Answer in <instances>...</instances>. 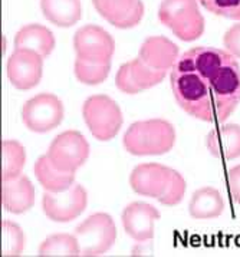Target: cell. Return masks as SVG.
I'll return each instance as SVG.
<instances>
[{"instance_id":"1","label":"cell","mask_w":240,"mask_h":257,"mask_svg":"<svg viewBox=\"0 0 240 257\" xmlns=\"http://www.w3.org/2000/svg\"><path fill=\"white\" fill-rule=\"evenodd\" d=\"M171 88L188 115L204 122H224L240 103V66L236 56L217 48L184 52L171 69Z\"/></svg>"},{"instance_id":"2","label":"cell","mask_w":240,"mask_h":257,"mask_svg":"<svg viewBox=\"0 0 240 257\" xmlns=\"http://www.w3.org/2000/svg\"><path fill=\"white\" fill-rule=\"evenodd\" d=\"M124 147L137 157L163 155L176 144V130L166 119H147L130 125L124 134Z\"/></svg>"},{"instance_id":"3","label":"cell","mask_w":240,"mask_h":257,"mask_svg":"<svg viewBox=\"0 0 240 257\" xmlns=\"http://www.w3.org/2000/svg\"><path fill=\"white\" fill-rule=\"evenodd\" d=\"M158 19L180 41H196L204 32V18L198 11L197 0H163Z\"/></svg>"},{"instance_id":"4","label":"cell","mask_w":240,"mask_h":257,"mask_svg":"<svg viewBox=\"0 0 240 257\" xmlns=\"http://www.w3.org/2000/svg\"><path fill=\"white\" fill-rule=\"evenodd\" d=\"M82 116L98 141H111L119 133L124 118L121 108L106 95H92L82 105Z\"/></svg>"},{"instance_id":"5","label":"cell","mask_w":240,"mask_h":257,"mask_svg":"<svg viewBox=\"0 0 240 257\" xmlns=\"http://www.w3.org/2000/svg\"><path fill=\"white\" fill-rule=\"evenodd\" d=\"M75 236L82 256H101L114 246L116 227L109 214L96 213L75 228Z\"/></svg>"},{"instance_id":"6","label":"cell","mask_w":240,"mask_h":257,"mask_svg":"<svg viewBox=\"0 0 240 257\" xmlns=\"http://www.w3.org/2000/svg\"><path fill=\"white\" fill-rule=\"evenodd\" d=\"M22 121L32 133H49L63 121L62 101L55 93H38L23 103Z\"/></svg>"},{"instance_id":"7","label":"cell","mask_w":240,"mask_h":257,"mask_svg":"<svg viewBox=\"0 0 240 257\" xmlns=\"http://www.w3.org/2000/svg\"><path fill=\"white\" fill-rule=\"evenodd\" d=\"M76 58L92 63H111L115 52L114 38L96 25H85L73 35Z\"/></svg>"},{"instance_id":"8","label":"cell","mask_w":240,"mask_h":257,"mask_svg":"<svg viewBox=\"0 0 240 257\" xmlns=\"http://www.w3.org/2000/svg\"><path fill=\"white\" fill-rule=\"evenodd\" d=\"M46 155L56 168L76 173L89 157V144L79 131H65L55 137Z\"/></svg>"},{"instance_id":"9","label":"cell","mask_w":240,"mask_h":257,"mask_svg":"<svg viewBox=\"0 0 240 257\" xmlns=\"http://www.w3.org/2000/svg\"><path fill=\"white\" fill-rule=\"evenodd\" d=\"M86 204V190L76 183L61 193L45 191L42 197L43 213L55 223H69L78 218L85 211Z\"/></svg>"},{"instance_id":"10","label":"cell","mask_w":240,"mask_h":257,"mask_svg":"<svg viewBox=\"0 0 240 257\" xmlns=\"http://www.w3.org/2000/svg\"><path fill=\"white\" fill-rule=\"evenodd\" d=\"M43 58L32 49H15L8 59V78L16 89L28 91L41 82Z\"/></svg>"},{"instance_id":"11","label":"cell","mask_w":240,"mask_h":257,"mask_svg":"<svg viewBox=\"0 0 240 257\" xmlns=\"http://www.w3.org/2000/svg\"><path fill=\"white\" fill-rule=\"evenodd\" d=\"M123 227L136 241H150L154 237V224L160 220V211L147 203H131L123 211Z\"/></svg>"},{"instance_id":"12","label":"cell","mask_w":240,"mask_h":257,"mask_svg":"<svg viewBox=\"0 0 240 257\" xmlns=\"http://www.w3.org/2000/svg\"><path fill=\"white\" fill-rule=\"evenodd\" d=\"M95 11L118 29H131L144 16L141 0H92Z\"/></svg>"},{"instance_id":"13","label":"cell","mask_w":240,"mask_h":257,"mask_svg":"<svg viewBox=\"0 0 240 257\" xmlns=\"http://www.w3.org/2000/svg\"><path fill=\"white\" fill-rule=\"evenodd\" d=\"M171 171V168L157 163L137 165L130 175V185L140 196L158 198L167 188Z\"/></svg>"},{"instance_id":"14","label":"cell","mask_w":240,"mask_h":257,"mask_svg":"<svg viewBox=\"0 0 240 257\" xmlns=\"http://www.w3.org/2000/svg\"><path fill=\"white\" fill-rule=\"evenodd\" d=\"M2 204L6 211L23 214L35 204V187L26 175L19 174L9 180H2Z\"/></svg>"},{"instance_id":"15","label":"cell","mask_w":240,"mask_h":257,"mask_svg":"<svg viewBox=\"0 0 240 257\" xmlns=\"http://www.w3.org/2000/svg\"><path fill=\"white\" fill-rule=\"evenodd\" d=\"M138 58L154 69L167 72L173 69L178 56V46L166 36H150L141 43Z\"/></svg>"},{"instance_id":"16","label":"cell","mask_w":240,"mask_h":257,"mask_svg":"<svg viewBox=\"0 0 240 257\" xmlns=\"http://www.w3.org/2000/svg\"><path fill=\"white\" fill-rule=\"evenodd\" d=\"M206 147L214 158L236 160L240 157V125L227 123L211 130L206 137Z\"/></svg>"},{"instance_id":"17","label":"cell","mask_w":240,"mask_h":257,"mask_svg":"<svg viewBox=\"0 0 240 257\" xmlns=\"http://www.w3.org/2000/svg\"><path fill=\"white\" fill-rule=\"evenodd\" d=\"M15 48L16 49H32L38 52L43 59L52 53L55 48V36L52 31L46 26L31 23L21 28L15 36Z\"/></svg>"},{"instance_id":"18","label":"cell","mask_w":240,"mask_h":257,"mask_svg":"<svg viewBox=\"0 0 240 257\" xmlns=\"http://www.w3.org/2000/svg\"><path fill=\"white\" fill-rule=\"evenodd\" d=\"M33 171L38 181L45 188V191L61 193L68 190L75 183V173H66L56 168L48 155H42L38 158L33 167Z\"/></svg>"},{"instance_id":"19","label":"cell","mask_w":240,"mask_h":257,"mask_svg":"<svg viewBox=\"0 0 240 257\" xmlns=\"http://www.w3.org/2000/svg\"><path fill=\"white\" fill-rule=\"evenodd\" d=\"M224 201L220 193L213 187H203L191 196L188 213L196 220H210L223 214Z\"/></svg>"},{"instance_id":"20","label":"cell","mask_w":240,"mask_h":257,"mask_svg":"<svg viewBox=\"0 0 240 257\" xmlns=\"http://www.w3.org/2000/svg\"><path fill=\"white\" fill-rule=\"evenodd\" d=\"M46 21L58 28H71L81 19V0H41Z\"/></svg>"},{"instance_id":"21","label":"cell","mask_w":240,"mask_h":257,"mask_svg":"<svg viewBox=\"0 0 240 257\" xmlns=\"http://www.w3.org/2000/svg\"><path fill=\"white\" fill-rule=\"evenodd\" d=\"M39 256H81V247L75 234H52L38 248Z\"/></svg>"},{"instance_id":"22","label":"cell","mask_w":240,"mask_h":257,"mask_svg":"<svg viewBox=\"0 0 240 257\" xmlns=\"http://www.w3.org/2000/svg\"><path fill=\"white\" fill-rule=\"evenodd\" d=\"M2 180H9L22 174V170L26 163V151L23 145L15 140H5L2 143Z\"/></svg>"},{"instance_id":"23","label":"cell","mask_w":240,"mask_h":257,"mask_svg":"<svg viewBox=\"0 0 240 257\" xmlns=\"http://www.w3.org/2000/svg\"><path fill=\"white\" fill-rule=\"evenodd\" d=\"M109 71H111V63H92L76 58L73 65V72L76 79L89 86L104 82L109 75Z\"/></svg>"},{"instance_id":"24","label":"cell","mask_w":240,"mask_h":257,"mask_svg":"<svg viewBox=\"0 0 240 257\" xmlns=\"http://www.w3.org/2000/svg\"><path fill=\"white\" fill-rule=\"evenodd\" d=\"M25 248V234L22 228L11 220L2 223V256H21Z\"/></svg>"},{"instance_id":"25","label":"cell","mask_w":240,"mask_h":257,"mask_svg":"<svg viewBox=\"0 0 240 257\" xmlns=\"http://www.w3.org/2000/svg\"><path fill=\"white\" fill-rule=\"evenodd\" d=\"M130 68H131L133 79L141 91H146V89L156 86L166 78L164 71L154 69L153 66H150L148 63L143 61L141 58H137L134 61L130 62Z\"/></svg>"},{"instance_id":"26","label":"cell","mask_w":240,"mask_h":257,"mask_svg":"<svg viewBox=\"0 0 240 257\" xmlns=\"http://www.w3.org/2000/svg\"><path fill=\"white\" fill-rule=\"evenodd\" d=\"M186 180L184 177L180 174L178 171L173 170L171 171V178L168 183L166 191L158 197L157 200L163 204V206H177L183 201L184 194H186Z\"/></svg>"},{"instance_id":"27","label":"cell","mask_w":240,"mask_h":257,"mask_svg":"<svg viewBox=\"0 0 240 257\" xmlns=\"http://www.w3.org/2000/svg\"><path fill=\"white\" fill-rule=\"evenodd\" d=\"M200 3L216 16L240 21V0H200Z\"/></svg>"},{"instance_id":"28","label":"cell","mask_w":240,"mask_h":257,"mask_svg":"<svg viewBox=\"0 0 240 257\" xmlns=\"http://www.w3.org/2000/svg\"><path fill=\"white\" fill-rule=\"evenodd\" d=\"M115 86L121 91V92L128 93V95H136L141 92V89L138 88L133 79L131 75V68H130V62H127L124 65L119 66L118 72L115 75Z\"/></svg>"},{"instance_id":"29","label":"cell","mask_w":240,"mask_h":257,"mask_svg":"<svg viewBox=\"0 0 240 257\" xmlns=\"http://www.w3.org/2000/svg\"><path fill=\"white\" fill-rule=\"evenodd\" d=\"M223 43L229 53L240 58V23H236L227 29L223 36Z\"/></svg>"},{"instance_id":"30","label":"cell","mask_w":240,"mask_h":257,"mask_svg":"<svg viewBox=\"0 0 240 257\" xmlns=\"http://www.w3.org/2000/svg\"><path fill=\"white\" fill-rule=\"evenodd\" d=\"M227 185H229L230 196L240 204V164L230 168L227 173Z\"/></svg>"}]
</instances>
